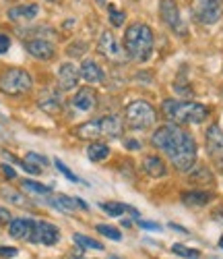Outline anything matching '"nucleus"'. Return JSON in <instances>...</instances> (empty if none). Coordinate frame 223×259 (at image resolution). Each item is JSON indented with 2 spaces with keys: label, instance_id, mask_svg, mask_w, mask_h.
<instances>
[{
  "label": "nucleus",
  "instance_id": "1a4fd4ad",
  "mask_svg": "<svg viewBox=\"0 0 223 259\" xmlns=\"http://www.w3.org/2000/svg\"><path fill=\"white\" fill-rule=\"evenodd\" d=\"M97 50H99L107 60H112V62H124V60L128 58L126 52L120 48L116 35L109 33V31H103V33H101V37H99V41H97Z\"/></svg>",
  "mask_w": 223,
  "mask_h": 259
},
{
  "label": "nucleus",
  "instance_id": "7c9ffc66",
  "mask_svg": "<svg viewBox=\"0 0 223 259\" xmlns=\"http://www.w3.org/2000/svg\"><path fill=\"white\" fill-rule=\"evenodd\" d=\"M3 197H9V201L11 203H15V205H27V201H25V197L21 195V193H17V191H13V189H9V187H5L3 191Z\"/></svg>",
  "mask_w": 223,
  "mask_h": 259
},
{
  "label": "nucleus",
  "instance_id": "0eeeda50",
  "mask_svg": "<svg viewBox=\"0 0 223 259\" xmlns=\"http://www.w3.org/2000/svg\"><path fill=\"white\" fill-rule=\"evenodd\" d=\"M159 15L163 19V23L178 35H186L188 29H186V23L180 15V9H178L176 0H161L159 3Z\"/></svg>",
  "mask_w": 223,
  "mask_h": 259
},
{
  "label": "nucleus",
  "instance_id": "c9c22d12",
  "mask_svg": "<svg viewBox=\"0 0 223 259\" xmlns=\"http://www.w3.org/2000/svg\"><path fill=\"white\" fill-rule=\"evenodd\" d=\"M9 48H11V37L5 35V33H0V54L9 52Z\"/></svg>",
  "mask_w": 223,
  "mask_h": 259
},
{
  "label": "nucleus",
  "instance_id": "a211bd4d",
  "mask_svg": "<svg viewBox=\"0 0 223 259\" xmlns=\"http://www.w3.org/2000/svg\"><path fill=\"white\" fill-rule=\"evenodd\" d=\"M39 13V7L37 5H21V7H13L9 9L7 17L15 23H21V21H33Z\"/></svg>",
  "mask_w": 223,
  "mask_h": 259
},
{
  "label": "nucleus",
  "instance_id": "bb28decb",
  "mask_svg": "<svg viewBox=\"0 0 223 259\" xmlns=\"http://www.w3.org/2000/svg\"><path fill=\"white\" fill-rule=\"evenodd\" d=\"M23 189L29 191V193H35V195H50L52 193V187H46L41 183H35V181H23Z\"/></svg>",
  "mask_w": 223,
  "mask_h": 259
},
{
  "label": "nucleus",
  "instance_id": "4468645a",
  "mask_svg": "<svg viewBox=\"0 0 223 259\" xmlns=\"http://www.w3.org/2000/svg\"><path fill=\"white\" fill-rule=\"evenodd\" d=\"M99 122H101V137L118 139L122 135V131H124V122L116 114H107V116L99 118Z\"/></svg>",
  "mask_w": 223,
  "mask_h": 259
},
{
  "label": "nucleus",
  "instance_id": "e433bc0d",
  "mask_svg": "<svg viewBox=\"0 0 223 259\" xmlns=\"http://www.w3.org/2000/svg\"><path fill=\"white\" fill-rule=\"evenodd\" d=\"M11 220H13L11 211L7 207H0V224H11Z\"/></svg>",
  "mask_w": 223,
  "mask_h": 259
},
{
  "label": "nucleus",
  "instance_id": "423d86ee",
  "mask_svg": "<svg viewBox=\"0 0 223 259\" xmlns=\"http://www.w3.org/2000/svg\"><path fill=\"white\" fill-rule=\"evenodd\" d=\"M192 15L198 23L213 25L223 15V0H194L192 3Z\"/></svg>",
  "mask_w": 223,
  "mask_h": 259
},
{
  "label": "nucleus",
  "instance_id": "39448f33",
  "mask_svg": "<svg viewBox=\"0 0 223 259\" xmlns=\"http://www.w3.org/2000/svg\"><path fill=\"white\" fill-rule=\"evenodd\" d=\"M33 88V79L23 69H7L0 75V92L7 96H25Z\"/></svg>",
  "mask_w": 223,
  "mask_h": 259
},
{
  "label": "nucleus",
  "instance_id": "58836bf2",
  "mask_svg": "<svg viewBox=\"0 0 223 259\" xmlns=\"http://www.w3.org/2000/svg\"><path fill=\"white\" fill-rule=\"evenodd\" d=\"M124 145H126V149H130V152H139L141 149V141H137V139H126Z\"/></svg>",
  "mask_w": 223,
  "mask_h": 259
},
{
  "label": "nucleus",
  "instance_id": "72a5a7b5",
  "mask_svg": "<svg viewBox=\"0 0 223 259\" xmlns=\"http://www.w3.org/2000/svg\"><path fill=\"white\" fill-rule=\"evenodd\" d=\"M25 162H29V164H33V166H37V168L48 166V158L41 156V154H35V152H29V154L25 156Z\"/></svg>",
  "mask_w": 223,
  "mask_h": 259
},
{
  "label": "nucleus",
  "instance_id": "49530a36",
  "mask_svg": "<svg viewBox=\"0 0 223 259\" xmlns=\"http://www.w3.org/2000/svg\"><path fill=\"white\" fill-rule=\"evenodd\" d=\"M219 247L223 249V236H221V239H219Z\"/></svg>",
  "mask_w": 223,
  "mask_h": 259
},
{
  "label": "nucleus",
  "instance_id": "cd10ccee",
  "mask_svg": "<svg viewBox=\"0 0 223 259\" xmlns=\"http://www.w3.org/2000/svg\"><path fill=\"white\" fill-rule=\"evenodd\" d=\"M107 13H109V23H112V27H122V25H124V19H126L124 11H120V9L114 7V5H109V7H107Z\"/></svg>",
  "mask_w": 223,
  "mask_h": 259
},
{
  "label": "nucleus",
  "instance_id": "412c9836",
  "mask_svg": "<svg viewBox=\"0 0 223 259\" xmlns=\"http://www.w3.org/2000/svg\"><path fill=\"white\" fill-rule=\"evenodd\" d=\"M211 199H213V195L207 191H186V193H182V203L190 205V207H203Z\"/></svg>",
  "mask_w": 223,
  "mask_h": 259
},
{
  "label": "nucleus",
  "instance_id": "2eb2a0df",
  "mask_svg": "<svg viewBox=\"0 0 223 259\" xmlns=\"http://www.w3.org/2000/svg\"><path fill=\"white\" fill-rule=\"evenodd\" d=\"M37 106H39L46 114H50V116L60 114V110H62L60 94H58V92H43V94L37 98Z\"/></svg>",
  "mask_w": 223,
  "mask_h": 259
},
{
  "label": "nucleus",
  "instance_id": "79ce46f5",
  "mask_svg": "<svg viewBox=\"0 0 223 259\" xmlns=\"http://www.w3.org/2000/svg\"><path fill=\"white\" fill-rule=\"evenodd\" d=\"M213 215H215V220H217V218L223 220V207H217V209L213 211Z\"/></svg>",
  "mask_w": 223,
  "mask_h": 259
},
{
  "label": "nucleus",
  "instance_id": "6ab92c4d",
  "mask_svg": "<svg viewBox=\"0 0 223 259\" xmlns=\"http://www.w3.org/2000/svg\"><path fill=\"white\" fill-rule=\"evenodd\" d=\"M75 135L79 139H87V141H97L101 137V122L99 118L97 120H89V122H83L81 126L75 128Z\"/></svg>",
  "mask_w": 223,
  "mask_h": 259
},
{
  "label": "nucleus",
  "instance_id": "4be33fe9",
  "mask_svg": "<svg viewBox=\"0 0 223 259\" xmlns=\"http://www.w3.org/2000/svg\"><path fill=\"white\" fill-rule=\"evenodd\" d=\"M107 156H109V147L105 143L95 141L87 147V158L91 162H103V160H107Z\"/></svg>",
  "mask_w": 223,
  "mask_h": 259
},
{
  "label": "nucleus",
  "instance_id": "393cba45",
  "mask_svg": "<svg viewBox=\"0 0 223 259\" xmlns=\"http://www.w3.org/2000/svg\"><path fill=\"white\" fill-rule=\"evenodd\" d=\"M73 241L79 245V249H95V251H103V245L95 239H89L85 234H73Z\"/></svg>",
  "mask_w": 223,
  "mask_h": 259
},
{
  "label": "nucleus",
  "instance_id": "473e14b6",
  "mask_svg": "<svg viewBox=\"0 0 223 259\" xmlns=\"http://www.w3.org/2000/svg\"><path fill=\"white\" fill-rule=\"evenodd\" d=\"M85 52H87V44H85V41H73V44L66 48V54L73 56V58H79V56H83Z\"/></svg>",
  "mask_w": 223,
  "mask_h": 259
},
{
  "label": "nucleus",
  "instance_id": "c756f323",
  "mask_svg": "<svg viewBox=\"0 0 223 259\" xmlns=\"http://www.w3.org/2000/svg\"><path fill=\"white\" fill-rule=\"evenodd\" d=\"M172 251L176 253V255H180V257H186V259H198L200 257V253L196 251V249H190V247H184V245H174L172 247Z\"/></svg>",
  "mask_w": 223,
  "mask_h": 259
},
{
  "label": "nucleus",
  "instance_id": "c85d7f7f",
  "mask_svg": "<svg viewBox=\"0 0 223 259\" xmlns=\"http://www.w3.org/2000/svg\"><path fill=\"white\" fill-rule=\"evenodd\" d=\"M95 230H97V232H101L103 236H107V239H112V241H122V232H120L118 228H114V226L97 224V226H95Z\"/></svg>",
  "mask_w": 223,
  "mask_h": 259
},
{
  "label": "nucleus",
  "instance_id": "4c0bfd02",
  "mask_svg": "<svg viewBox=\"0 0 223 259\" xmlns=\"http://www.w3.org/2000/svg\"><path fill=\"white\" fill-rule=\"evenodd\" d=\"M139 226L145 230H161V226L157 222H147V220H139Z\"/></svg>",
  "mask_w": 223,
  "mask_h": 259
},
{
  "label": "nucleus",
  "instance_id": "37998d69",
  "mask_svg": "<svg viewBox=\"0 0 223 259\" xmlns=\"http://www.w3.org/2000/svg\"><path fill=\"white\" fill-rule=\"evenodd\" d=\"M170 228H174V230H178V232H182V234H188V230H186V228L178 226V224H170Z\"/></svg>",
  "mask_w": 223,
  "mask_h": 259
},
{
  "label": "nucleus",
  "instance_id": "5701e85b",
  "mask_svg": "<svg viewBox=\"0 0 223 259\" xmlns=\"http://www.w3.org/2000/svg\"><path fill=\"white\" fill-rule=\"evenodd\" d=\"M50 203H52L58 211H66V213L77 209L75 199H73V197H69V195H56V197H52V199H50Z\"/></svg>",
  "mask_w": 223,
  "mask_h": 259
},
{
  "label": "nucleus",
  "instance_id": "f704fd0d",
  "mask_svg": "<svg viewBox=\"0 0 223 259\" xmlns=\"http://www.w3.org/2000/svg\"><path fill=\"white\" fill-rule=\"evenodd\" d=\"M19 255V249L15 247H5V245H0V257H17Z\"/></svg>",
  "mask_w": 223,
  "mask_h": 259
},
{
  "label": "nucleus",
  "instance_id": "6e6552de",
  "mask_svg": "<svg viewBox=\"0 0 223 259\" xmlns=\"http://www.w3.org/2000/svg\"><path fill=\"white\" fill-rule=\"evenodd\" d=\"M205 143H207V154L209 158L223 168V131L219 124H211L205 133Z\"/></svg>",
  "mask_w": 223,
  "mask_h": 259
},
{
  "label": "nucleus",
  "instance_id": "a19ab883",
  "mask_svg": "<svg viewBox=\"0 0 223 259\" xmlns=\"http://www.w3.org/2000/svg\"><path fill=\"white\" fill-rule=\"evenodd\" d=\"M75 203H77V207H81V209H89V205H87L81 197H75Z\"/></svg>",
  "mask_w": 223,
  "mask_h": 259
},
{
  "label": "nucleus",
  "instance_id": "f8f14e48",
  "mask_svg": "<svg viewBox=\"0 0 223 259\" xmlns=\"http://www.w3.org/2000/svg\"><path fill=\"white\" fill-rule=\"evenodd\" d=\"M25 50H27L33 58H37V60H52V58H54V52H56L52 41H46V39H41V37L29 39L27 44H25Z\"/></svg>",
  "mask_w": 223,
  "mask_h": 259
},
{
  "label": "nucleus",
  "instance_id": "c03bdc74",
  "mask_svg": "<svg viewBox=\"0 0 223 259\" xmlns=\"http://www.w3.org/2000/svg\"><path fill=\"white\" fill-rule=\"evenodd\" d=\"M122 226H126V228H130V226H132V222H130V220H124V222H122Z\"/></svg>",
  "mask_w": 223,
  "mask_h": 259
},
{
  "label": "nucleus",
  "instance_id": "f3484780",
  "mask_svg": "<svg viewBox=\"0 0 223 259\" xmlns=\"http://www.w3.org/2000/svg\"><path fill=\"white\" fill-rule=\"evenodd\" d=\"M81 77H83L87 83H93V85L103 83V79H105L103 69L99 67L95 60H85V62L81 64Z\"/></svg>",
  "mask_w": 223,
  "mask_h": 259
},
{
  "label": "nucleus",
  "instance_id": "20e7f679",
  "mask_svg": "<svg viewBox=\"0 0 223 259\" xmlns=\"http://www.w3.org/2000/svg\"><path fill=\"white\" fill-rule=\"evenodd\" d=\"M155 120H157V112H155V108L145 100H135L124 108V122L132 131L151 128L155 124Z\"/></svg>",
  "mask_w": 223,
  "mask_h": 259
},
{
  "label": "nucleus",
  "instance_id": "aec40b11",
  "mask_svg": "<svg viewBox=\"0 0 223 259\" xmlns=\"http://www.w3.org/2000/svg\"><path fill=\"white\" fill-rule=\"evenodd\" d=\"M143 170L151 179H161L168 175V168H165V162L159 158V156H147L143 160Z\"/></svg>",
  "mask_w": 223,
  "mask_h": 259
},
{
  "label": "nucleus",
  "instance_id": "9d476101",
  "mask_svg": "<svg viewBox=\"0 0 223 259\" xmlns=\"http://www.w3.org/2000/svg\"><path fill=\"white\" fill-rule=\"evenodd\" d=\"M29 243H41V245H56L60 241V230L50 222H35L33 232L29 234Z\"/></svg>",
  "mask_w": 223,
  "mask_h": 259
},
{
  "label": "nucleus",
  "instance_id": "ddd939ff",
  "mask_svg": "<svg viewBox=\"0 0 223 259\" xmlns=\"http://www.w3.org/2000/svg\"><path fill=\"white\" fill-rule=\"evenodd\" d=\"M73 106L81 112H91L97 106V94L91 88H81L73 98Z\"/></svg>",
  "mask_w": 223,
  "mask_h": 259
},
{
  "label": "nucleus",
  "instance_id": "f257e3e1",
  "mask_svg": "<svg viewBox=\"0 0 223 259\" xmlns=\"http://www.w3.org/2000/svg\"><path fill=\"white\" fill-rule=\"evenodd\" d=\"M151 143L157 149H161V152L170 158V162L176 170L188 172L194 168L196 154H198L196 141L180 124L168 122V124L159 126L157 131L151 135Z\"/></svg>",
  "mask_w": 223,
  "mask_h": 259
},
{
  "label": "nucleus",
  "instance_id": "a878e982",
  "mask_svg": "<svg viewBox=\"0 0 223 259\" xmlns=\"http://www.w3.org/2000/svg\"><path fill=\"white\" fill-rule=\"evenodd\" d=\"M101 209H103L107 215H112V218H120V215L128 209V205L118 203V201H107V203H101Z\"/></svg>",
  "mask_w": 223,
  "mask_h": 259
},
{
  "label": "nucleus",
  "instance_id": "9b49d317",
  "mask_svg": "<svg viewBox=\"0 0 223 259\" xmlns=\"http://www.w3.org/2000/svg\"><path fill=\"white\" fill-rule=\"evenodd\" d=\"M79 69L73 62H62L58 67V88L62 92H71L79 85Z\"/></svg>",
  "mask_w": 223,
  "mask_h": 259
},
{
  "label": "nucleus",
  "instance_id": "2f4dec72",
  "mask_svg": "<svg viewBox=\"0 0 223 259\" xmlns=\"http://www.w3.org/2000/svg\"><path fill=\"white\" fill-rule=\"evenodd\" d=\"M54 164H56V168H58V172H62V177L64 179H69L71 183H83V181H79L77 177H75V172L69 168V166H66L62 160H54Z\"/></svg>",
  "mask_w": 223,
  "mask_h": 259
},
{
  "label": "nucleus",
  "instance_id": "de8ad7c7",
  "mask_svg": "<svg viewBox=\"0 0 223 259\" xmlns=\"http://www.w3.org/2000/svg\"><path fill=\"white\" fill-rule=\"evenodd\" d=\"M109 259H120V257H114V255H112V257H109Z\"/></svg>",
  "mask_w": 223,
  "mask_h": 259
},
{
  "label": "nucleus",
  "instance_id": "7ed1b4c3",
  "mask_svg": "<svg viewBox=\"0 0 223 259\" xmlns=\"http://www.w3.org/2000/svg\"><path fill=\"white\" fill-rule=\"evenodd\" d=\"M124 52L130 60L145 62L153 54V31L145 23H132L124 33Z\"/></svg>",
  "mask_w": 223,
  "mask_h": 259
},
{
  "label": "nucleus",
  "instance_id": "a18cd8bd",
  "mask_svg": "<svg viewBox=\"0 0 223 259\" xmlns=\"http://www.w3.org/2000/svg\"><path fill=\"white\" fill-rule=\"evenodd\" d=\"M95 3H97L99 7H103V5H105V0H95Z\"/></svg>",
  "mask_w": 223,
  "mask_h": 259
},
{
  "label": "nucleus",
  "instance_id": "dca6fc26",
  "mask_svg": "<svg viewBox=\"0 0 223 259\" xmlns=\"http://www.w3.org/2000/svg\"><path fill=\"white\" fill-rule=\"evenodd\" d=\"M35 228V220L31 218H17V220H11L9 224V234L13 239H29V234L33 232Z\"/></svg>",
  "mask_w": 223,
  "mask_h": 259
},
{
  "label": "nucleus",
  "instance_id": "b1692460",
  "mask_svg": "<svg viewBox=\"0 0 223 259\" xmlns=\"http://www.w3.org/2000/svg\"><path fill=\"white\" fill-rule=\"evenodd\" d=\"M190 181L192 183H203V185H211L213 183V175L207 166H196L194 172L190 175Z\"/></svg>",
  "mask_w": 223,
  "mask_h": 259
},
{
  "label": "nucleus",
  "instance_id": "f03ea898",
  "mask_svg": "<svg viewBox=\"0 0 223 259\" xmlns=\"http://www.w3.org/2000/svg\"><path fill=\"white\" fill-rule=\"evenodd\" d=\"M161 112L168 120L176 124H200L207 120L209 108L198 102H182V100H163Z\"/></svg>",
  "mask_w": 223,
  "mask_h": 259
},
{
  "label": "nucleus",
  "instance_id": "ea45409f",
  "mask_svg": "<svg viewBox=\"0 0 223 259\" xmlns=\"http://www.w3.org/2000/svg\"><path fill=\"white\" fill-rule=\"evenodd\" d=\"M0 170H3V175H5L7 179H11V181H13L15 177H17V172H15V168H11L9 164H3V166H0Z\"/></svg>",
  "mask_w": 223,
  "mask_h": 259
}]
</instances>
